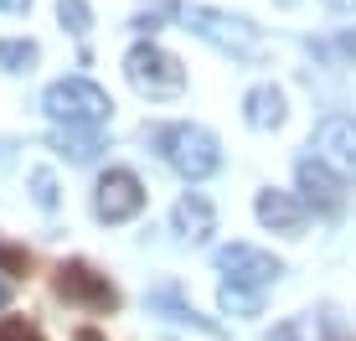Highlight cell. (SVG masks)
Instances as JSON below:
<instances>
[{
  "label": "cell",
  "instance_id": "obj_4",
  "mask_svg": "<svg viewBox=\"0 0 356 341\" xmlns=\"http://www.w3.org/2000/svg\"><path fill=\"white\" fill-rule=\"evenodd\" d=\"M161 155L186 181H202V176H212V170L222 166V150H217V140L207 135L202 125H165L161 129Z\"/></svg>",
  "mask_w": 356,
  "mask_h": 341
},
{
  "label": "cell",
  "instance_id": "obj_22",
  "mask_svg": "<svg viewBox=\"0 0 356 341\" xmlns=\"http://www.w3.org/2000/svg\"><path fill=\"white\" fill-rule=\"evenodd\" d=\"M330 6H336V10H356V0H330Z\"/></svg>",
  "mask_w": 356,
  "mask_h": 341
},
{
  "label": "cell",
  "instance_id": "obj_7",
  "mask_svg": "<svg viewBox=\"0 0 356 341\" xmlns=\"http://www.w3.org/2000/svg\"><path fill=\"white\" fill-rule=\"evenodd\" d=\"M145 207V187L140 176L124 166H108L104 176H98V191H93V212L104 217V223H129L134 212Z\"/></svg>",
  "mask_w": 356,
  "mask_h": 341
},
{
  "label": "cell",
  "instance_id": "obj_17",
  "mask_svg": "<svg viewBox=\"0 0 356 341\" xmlns=\"http://www.w3.org/2000/svg\"><path fill=\"white\" fill-rule=\"evenodd\" d=\"M31 269V253L21 248V243H0V274H10V279H21Z\"/></svg>",
  "mask_w": 356,
  "mask_h": 341
},
{
  "label": "cell",
  "instance_id": "obj_16",
  "mask_svg": "<svg viewBox=\"0 0 356 341\" xmlns=\"http://www.w3.org/2000/svg\"><path fill=\"white\" fill-rule=\"evenodd\" d=\"M222 310H232V315H259V290L222 285Z\"/></svg>",
  "mask_w": 356,
  "mask_h": 341
},
{
  "label": "cell",
  "instance_id": "obj_2",
  "mask_svg": "<svg viewBox=\"0 0 356 341\" xmlns=\"http://www.w3.org/2000/svg\"><path fill=\"white\" fill-rule=\"evenodd\" d=\"M181 16H186V26L202 36V42L222 47V52L243 57V63H259L264 57V36L253 31L243 16H227V10H212V6H186Z\"/></svg>",
  "mask_w": 356,
  "mask_h": 341
},
{
  "label": "cell",
  "instance_id": "obj_18",
  "mask_svg": "<svg viewBox=\"0 0 356 341\" xmlns=\"http://www.w3.org/2000/svg\"><path fill=\"white\" fill-rule=\"evenodd\" d=\"M31 197L42 212H52L57 207V181H52V170H31Z\"/></svg>",
  "mask_w": 356,
  "mask_h": 341
},
{
  "label": "cell",
  "instance_id": "obj_23",
  "mask_svg": "<svg viewBox=\"0 0 356 341\" xmlns=\"http://www.w3.org/2000/svg\"><path fill=\"white\" fill-rule=\"evenodd\" d=\"M78 341H104V336H98V331H78Z\"/></svg>",
  "mask_w": 356,
  "mask_h": 341
},
{
  "label": "cell",
  "instance_id": "obj_5",
  "mask_svg": "<svg viewBox=\"0 0 356 341\" xmlns=\"http://www.w3.org/2000/svg\"><path fill=\"white\" fill-rule=\"evenodd\" d=\"M57 295L67 306H83V310H114L119 306V290L108 285V274H98L93 264L72 259V264H57Z\"/></svg>",
  "mask_w": 356,
  "mask_h": 341
},
{
  "label": "cell",
  "instance_id": "obj_6",
  "mask_svg": "<svg viewBox=\"0 0 356 341\" xmlns=\"http://www.w3.org/2000/svg\"><path fill=\"white\" fill-rule=\"evenodd\" d=\"M217 269L238 290H264V285H274V279L284 274V264H279L274 253L253 248V243H227V248H217Z\"/></svg>",
  "mask_w": 356,
  "mask_h": 341
},
{
  "label": "cell",
  "instance_id": "obj_1",
  "mask_svg": "<svg viewBox=\"0 0 356 341\" xmlns=\"http://www.w3.org/2000/svg\"><path fill=\"white\" fill-rule=\"evenodd\" d=\"M42 109L67 129H93V125H104V119L114 114L108 93L98 88V83H88V78H57L52 88L42 93Z\"/></svg>",
  "mask_w": 356,
  "mask_h": 341
},
{
  "label": "cell",
  "instance_id": "obj_8",
  "mask_svg": "<svg viewBox=\"0 0 356 341\" xmlns=\"http://www.w3.org/2000/svg\"><path fill=\"white\" fill-rule=\"evenodd\" d=\"M315 161H325L336 176H356V119L330 114L315 125Z\"/></svg>",
  "mask_w": 356,
  "mask_h": 341
},
{
  "label": "cell",
  "instance_id": "obj_19",
  "mask_svg": "<svg viewBox=\"0 0 356 341\" xmlns=\"http://www.w3.org/2000/svg\"><path fill=\"white\" fill-rule=\"evenodd\" d=\"M0 341H42V331L26 326L21 315H0Z\"/></svg>",
  "mask_w": 356,
  "mask_h": 341
},
{
  "label": "cell",
  "instance_id": "obj_11",
  "mask_svg": "<svg viewBox=\"0 0 356 341\" xmlns=\"http://www.w3.org/2000/svg\"><path fill=\"white\" fill-rule=\"evenodd\" d=\"M170 228H176L181 238H191V243L212 238V228H217V217H212V202H207L202 191H186V197L176 202V212H170Z\"/></svg>",
  "mask_w": 356,
  "mask_h": 341
},
{
  "label": "cell",
  "instance_id": "obj_13",
  "mask_svg": "<svg viewBox=\"0 0 356 341\" xmlns=\"http://www.w3.org/2000/svg\"><path fill=\"white\" fill-rule=\"evenodd\" d=\"M31 63H36V42H26V36H0V68L31 72Z\"/></svg>",
  "mask_w": 356,
  "mask_h": 341
},
{
  "label": "cell",
  "instance_id": "obj_21",
  "mask_svg": "<svg viewBox=\"0 0 356 341\" xmlns=\"http://www.w3.org/2000/svg\"><path fill=\"white\" fill-rule=\"evenodd\" d=\"M341 52H346V57H356V31H346V36H341Z\"/></svg>",
  "mask_w": 356,
  "mask_h": 341
},
{
  "label": "cell",
  "instance_id": "obj_14",
  "mask_svg": "<svg viewBox=\"0 0 356 341\" xmlns=\"http://www.w3.org/2000/svg\"><path fill=\"white\" fill-rule=\"evenodd\" d=\"M52 145H57V155H67V161H93V150H98V140L83 135V129H57Z\"/></svg>",
  "mask_w": 356,
  "mask_h": 341
},
{
  "label": "cell",
  "instance_id": "obj_9",
  "mask_svg": "<svg viewBox=\"0 0 356 341\" xmlns=\"http://www.w3.org/2000/svg\"><path fill=\"white\" fill-rule=\"evenodd\" d=\"M294 176H300V191H305L300 202L321 207V212H336L341 197H346V176H336V170H330L325 161H315V155H305Z\"/></svg>",
  "mask_w": 356,
  "mask_h": 341
},
{
  "label": "cell",
  "instance_id": "obj_10",
  "mask_svg": "<svg viewBox=\"0 0 356 341\" xmlns=\"http://www.w3.org/2000/svg\"><path fill=\"white\" fill-rule=\"evenodd\" d=\"M259 223L274 233H300L305 228V202L294 191H259Z\"/></svg>",
  "mask_w": 356,
  "mask_h": 341
},
{
  "label": "cell",
  "instance_id": "obj_24",
  "mask_svg": "<svg viewBox=\"0 0 356 341\" xmlns=\"http://www.w3.org/2000/svg\"><path fill=\"white\" fill-rule=\"evenodd\" d=\"M279 341H294V326H284V331H279Z\"/></svg>",
  "mask_w": 356,
  "mask_h": 341
},
{
  "label": "cell",
  "instance_id": "obj_15",
  "mask_svg": "<svg viewBox=\"0 0 356 341\" xmlns=\"http://www.w3.org/2000/svg\"><path fill=\"white\" fill-rule=\"evenodd\" d=\"M57 21L72 31V36H88L93 16H88V0H57Z\"/></svg>",
  "mask_w": 356,
  "mask_h": 341
},
{
  "label": "cell",
  "instance_id": "obj_12",
  "mask_svg": "<svg viewBox=\"0 0 356 341\" xmlns=\"http://www.w3.org/2000/svg\"><path fill=\"white\" fill-rule=\"evenodd\" d=\"M243 114H248L253 129H279L284 125V93H279L274 83H259V88L243 99Z\"/></svg>",
  "mask_w": 356,
  "mask_h": 341
},
{
  "label": "cell",
  "instance_id": "obj_3",
  "mask_svg": "<svg viewBox=\"0 0 356 341\" xmlns=\"http://www.w3.org/2000/svg\"><path fill=\"white\" fill-rule=\"evenodd\" d=\"M124 72H129L134 93H145V99H170V93L186 88V68H181V57H170L165 47H155V42L129 47Z\"/></svg>",
  "mask_w": 356,
  "mask_h": 341
},
{
  "label": "cell",
  "instance_id": "obj_20",
  "mask_svg": "<svg viewBox=\"0 0 356 341\" xmlns=\"http://www.w3.org/2000/svg\"><path fill=\"white\" fill-rule=\"evenodd\" d=\"M26 6H31V0H0V10H10V16H21Z\"/></svg>",
  "mask_w": 356,
  "mask_h": 341
},
{
  "label": "cell",
  "instance_id": "obj_25",
  "mask_svg": "<svg viewBox=\"0 0 356 341\" xmlns=\"http://www.w3.org/2000/svg\"><path fill=\"white\" fill-rule=\"evenodd\" d=\"M6 300H10V290H6V285H0V306H6Z\"/></svg>",
  "mask_w": 356,
  "mask_h": 341
}]
</instances>
